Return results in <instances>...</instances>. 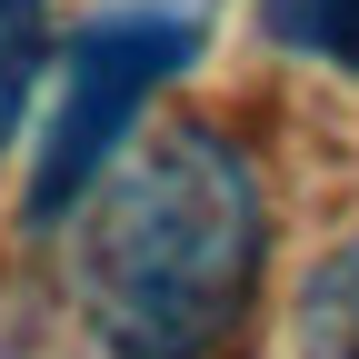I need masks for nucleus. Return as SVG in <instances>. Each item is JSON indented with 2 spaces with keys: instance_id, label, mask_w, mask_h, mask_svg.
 Instances as JSON below:
<instances>
[{
  "instance_id": "obj_1",
  "label": "nucleus",
  "mask_w": 359,
  "mask_h": 359,
  "mask_svg": "<svg viewBox=\"0 0 359 359\" xmlns=\"http://www.w3.org/2000/svg\"><path fill=\"white\" fill-rule=\"evenodd\" d=\"M80 309L110 359H219L269 269V180L219 120H170L80 210Z\"/></svg>"
},
{
  "instance_id": "obj_2",
  "label": "nucleus",
  "mask_w": 359,
  "mask_h": 359,
  "mask_svg": "<svg viewBox=\"0 0 359 359\" xmlns=\"http://www.w3.org/2000/svg\"><path fill=\"white\" fill-rule=\"evenodd\" d=\"M190 60H200V11H180V0H120V11H100L70 40L60 110L40 120V150H30V200H20L30 230H70L110 190V170L130 160L140 110Z\"/></svg>"
},
{
  "instance_id": "obj_3",
  "label": "nucleus",
  "mask_w": 359,
  "mask_h": 359,
  "mask_svg": "<svg viewBox=\"0 0 359 359\" xmlns=\"http://www.w3.org/2000/svg\"><path fill=\"white\" fill-rule=\"evenodd\" d=\"M299 349L309 359H359V240H339L299 280Z\"/></svg>"
},
{
  "instance_id": "obj_4",
  "label": "nucleus",
  "mask_w": 359,
  "mask_h": 359,
  "mask_svg": "<svg viewBox=\"0 0 359 359\" xmlns=\"http://www.w3.org/2000/svg\"><path fill=\"white\" fill-rule=\"evenodd\" d=\"M50 50H60V40H50V0H0V150L20 140Z\"/></svg>"
},
{
  "instance_id": "obj_5",
  "label": "nucleus",
  "mask_w": 359,
  "mask_h": 359,
  "mask_svg": "<svg viewBox=\"0 0 359 359\" xmlns=\"http://www.w3.org/2000/svg\"><path fill=\"white\" fill-rule=\"evenodd\" d=\"M259 20L280 50H309L339 80H359V0H259Z\"/></svg>"
}]
</instances>
